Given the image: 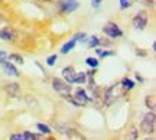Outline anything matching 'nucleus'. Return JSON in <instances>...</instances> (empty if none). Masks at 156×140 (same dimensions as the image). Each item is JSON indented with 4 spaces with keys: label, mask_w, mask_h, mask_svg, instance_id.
I'll return each instance as SVG.
<instances>
[{
    "label": "nucleus",
    "mask_w": 156,
    "mask_h": 140,
    "mask_svg": "<svg viewBox=\"0 0 156 140\" xmlns=\"http://www.w3.org/2000/svg\"><path fill=\"white\" fill-rule=\"evenodd\" d=\"M119 3H120V9L122 10H126V9H129L130 6L133 5L132 0H119Z\"/></svg>",
    "instance_id": "26"
},
{
    "label": "nucleus",
    "mask_w": 156,
    "mask_h": 140,
    "mask_svg": "<svg viewBox=\"0 0 156 140\" xmlns=\"http://www.w3.org/2000/svg\"><path fill=\"white\" fill-rule=\"evenodd\" d=\"M9 140H26V139H25V136L22 133H13V135H10Z\"/></svg>",
    "instance_id": "27"
},
{
    "label": "nucleus",
    "mask_w": 156,
    "mask_h": 140,
    "mask_svg": "<svg viewBox=\"0 0 156 140\" xmlns=\"http://www.w3.org/2000/svg\"><path fill=\"white\" fill-rule=\"evenodd\" d=\"M7 58L10 59V62H16V64H19V65H23V64H25L23 56L19 55V54H10V55L7 56Z\"/></svg>",
    "instance_id": "17"
},
{
    "label": "nucleus",
    "mask_w": 156,
    "mask_h": 140,
    "mask_svg": "<svg viewBox=\"0 0 156 140\" xmlns=\"http://www.w3.org/2000/svg\"><path fill=\"white\" fill-rule=\"evenodd\" d=\"M137 137H139V131H137V129H136V127H132L130 131L127 133V140H137Z\"/></svg>",
    "instance_id": "24"
},
{
    "label": "nucleus",
    "mask_w": 156,
    "mask_h": 140,
    "mask_svg": "<svg viewBox=\"0 0 156 140\" xmlns=\"http://www.w3.org/2000/svg\"><path fill=\"white\" fill-rule=\"evenodd\" d=\"M0 65H2V68H3V71H5L6 75H10V77H20V72L17 71V68L15 67L10 61H3Z\"/></svg>",
    "instance_id": "9"
},
{
    "label": "nucleus",
    "mask_w": 156,
    "mask_h": 140,
    "mask_svg": "<svg viewBox=\"0 0 156 140\" xmlns=\"http://www.w3.org/2000/svg\"><path fill=\"white\" fill-rule=\"evenodd\" d=\"M80 7V2L78 0H59L58 2V9L61 13L67 15V13H73Z\"/></svg>",
    "instance_id": "5"
},
{
    "label": "nucleus",
    "mask_w": 156,
    "mask_h": 140,
    "mask_svg": "<svg viewBox=\"0 0 156 140\" xmlns=\"http://www.w3.org/2000/svg\"><path fill=\"white\" fill-rule=\"evenodd\" d=\"M85 64H87L90 68H93V69H97L100 62H98V59H97V58H94V56H88V58H85Z\"/></svg>",
    "instance_id": "16"
},
{
    "label": "nucleus",
    "mask_w": 156,
    "mask_h": 140,
    "mask_svg": "<svg viewBox=\"0 0 156 140\" xmlns=\"http://www.w3.org/2000/svg\"><path fill=\"white\" fill-rule=\"evenodd\" d=\"M67 135H68V137H69V140H88V139H85L84 136H81L80 133H77L75 130H69Z\"/></svg>",
    "instance_id": "21"
},
{
    "label": "nucleus",
    "mask_w": 156,
    "mask_h": 140,
    "mask_svg": "<svg viewBox=\"0 0 156 140\" xmlns=\"http://www.w3.org/2000/svg\"><path fill=\"white\" fill-rule=\"evenodd\" d=\"M103 32L108 39H119L123 36V30L119 28L116 22H107L106 26L103 28Z\"/></svg>",
    "instance_id": "4"
},
{
    "label": "nucleus",
    "mask_w": 156,
    "mask_h": 140,
    "mask_svg": "<svg viewBox=\"0 0 156 140\" xmlns=\"http://www.w3.org/2000/svg\"><path fill=\"white\" fill-rule=\"evenodd\" d=\"M145 140H155V139H153V137H146Z\"/></svg>",
    "instance_id": "33"
},
{
    "label": "nucleus",
    "mask_w": 156,
    "mask_h": 140,
    "mask_svg": "<svg viewBox=\"0 0 156 140\" xmlns=\"http://www.w3.org/2000/svg\"><path fill=\"white\" fill-rule=\"evenodd\" d=\"M5 93L9 97H16V95L20 94V85L17 84V82H9L5 87Z\"/></svg>",
    "instance_id": "11"
},
{
    "label": "nucleus",
    "mask_w": 156,
    "mask_h": 140,
    "mask_svg": "<svg viewBox=\"0 0 156 140\" xmlns=\"http://www.w3.org/2000/svg\"><path fill=\"white\" fill-rule=\"evenodd\" d=\"M119 87H120V84L113 85V87H110V88L106 91V94L103 95V97H104V104H106V106H112L113 103L123 94V93H117Z\"/></svg>",
    "instance_id": "6"
},
{
    "label": "nucleus",
    "mask_w": 156,
    "mask_h": 140,
    "mask_svg": "<svg viewBox=\"0 0 156 140\" xmlns=\"http://www.w3.org/2000/svg\"><path fill=\"white\" fill-rule=\"evenodd\" d=\"M155 106H156V103H155V95L151 94V95H147L146 97V107L151 110V111H155Z\"/></svg>",
    "instance_id": "18"
},
{
    "label": "nucleus",
    "mask_w": 156,
    "mask_h": 140,
    "mask_svg": "<svg viewBox=\"0 0 156 140\" xmlns=\"http://www.w3.org/2000/svg\"><path fill=\"white\" fill-rule=\"evenodd\" d=\"M56 59H58V55H56V54L49 55L48 58H46V65H48V67H54V65L56 64Z\"/></svg>",
    "instance_id": "25"
},
{
    "label": "nucleus",
    "mask_w": 156,
    "mask_h": 140,
    "mask_svg": "<svg viewBox=\"0 0 156 140\" xmlns=\"http://www.w3.org/2000/svg\"><path fill=\"white\" fill-rule=\"evenodd\" d=\"M155 121H156L155 111H149L145 117H143L142 123H140V129H142V131L146 133V135L155 133Z\"/></svg>",
    "instance_id": "2"
},
{
    "label": "nucleus",
    "mask_w": 156,
    "mask_h": 140,
    "mask_svg": "<svg viewBox=\"0 0 156 140\" xmlns=\"http://www.w3.org/2000/svg\"><path fill=\"white\" fill-rule=\"evenodd\" d=\"M120 85H122V88L126 93L127 91H130V90H133L134 88V85H136V82H134L133 79H130V78H123L122 81H120Z\"/></svg>",
    "instance_id": "12"
},
{
    "label": "nucleus",
    "mask_w": 156,
    "mask_h": 140,
    "mask_svg": "<svg viewBox=\"0 0 156 140\" xmlns=\"http://www.w3.org/2000/svg\"><path fill=\"white\" fill-rule=\"evenodd\" d=\"M84 82H87V75H85V72H77L75 74L74 84H84Z\"/></svg>",
    "instance_id": "19"
},
{
    "label": "nucleus",
    "mask_w": 156,
    "mask_h": 140,
    "mask_svg": "<svg viewBox=\"0 0 156 140\" xmlns=\"http://www.w3.org/2000/svg\"><path fill=\"white\" fill-rule=\"evenodd\" d=\"M136 55H139V56H146V51H142V49H136Z\"/></svg>",
    "instance_id": "30"
},
{
    "label": "nucleus",
    "mask_w": 156,
    "mask_h": 140,
    "mask_svg": "<svg viewBox=\"0 0 156 140\" xmlns=\"http://www.w3.org/2000/svg\"><path fill=\"white\" fill-rule=\"evenodd\" d=\"M103 5V0H91V7L93 9H98Z\"/></svg>",
    "instance_id": "28"
},
{
    "label": "nucleus",
    "mask_w": 156,
    "mask_h": 140,
    "mask_svg": "<svg viewBox=\"0 0 156 140\" xmlns=\"http://www.w3.org/2000/svg\"><path fill=\"white\" fill-rule=\"evenodd\" d=\"M26 140H45L42 135H36V133H30V131H23L22 133Z\"/></svg>",
    "instance_id": "15"
},
{
    "label": "nucleus",
    "mask_w": 156,
    "mask_h": 140,
    "mask_svg": "<svg viewBox=\"0 0 156 140\" xmlns=\"http://www.w3.org/2000/svg\"><path fill=\"white\" fill-rule=\"evenodd\" d=\"M17 38V32L10 26H5L0 29V39L5 42H13Z\"/></svg>",
    "instance_id": "8"
},
{
    "label": "nucleus",
    "mask_w": 156,
    "mask_h": 140,
    "mask_svg": "<svg viewBox=\"0 0 156 140\" xmlns=\"http://www.w3.org/2000/svg\"><path fill=\"white\" fill-rule=\"evenodd\" d=\"M36 127H38L39 131H41V133H44V135H51V131H52V130L49 129V126H48V124H45V123H38L36 124Z\"/></svg>",
    "instance_id": "23"
},
{
    "label": "nucleus",
    "mask_w": 156,
    "mask_h": 140,
    "mask_svg": "<svg viewBox=\"0 0 156 140\" xmlns=\"http://www.w3.org/2000/svg\"><path fill=\"white\" fill-rule=\"evenodd\" d=\"M73 39L75 40V42H87L88 36H87L85 32H77V33L73 36Z\"/></svg>",
    "instance_id": "22"
},
{
    "label": "nucleus",
    "mask_w": 156,
    "mask_h": 140,
    "mask_svg": "<svg viewBox=\"0 0 156 140\" xmlns=\"http://www.w3.org/2000/svg\"><path fill=\"white\" fill-rule=\"evenodd\" d=\"M75 45H77V42H75L74 39H69L68 42H65V44L62 45L61 54H64V55H65V54H68V52H71V51L75 48Z\"/></svg>",
    "instance_id": "13"
},
{
    "label": "nucleus",
    "mask_w": 156,
    "mask_h": 140,
    "mask_svg": "<svg viewBox=\"0 0 156 140\" xmlns=\"http://www.w3.org/2000/svg\"><path fill=\"white\" fill-rule=\"evenodd\" d=\"M52 88L56 91V94L62 95V97H69L71 94V84L65 82L64 79L61 78H54L52 79Z\"/></svg>",
    "instance_id": "3"
},
{
    "label": "nucleus",
    "mask_w": 156,
    "mask_h": 140,
    "mask_svg": "<svg viewBox=\"0 0 156 140\" xmlns=\"http://www.w3.org/2000/svg\"><path fill=\"white\" fill-rule=\"evenodd\" d=\"M95 52H97L98 58H107V56L114 55V51H104V49H100V48H95Z\"/></svg>",
    "instance_id": "20"
},
{
    "label": "nucleus",
    "mask_w": 156,
    "mask_h": 140,
    "mask_svg": "<svg viewBox=\"0 0 156 140\" xmlns=\"http://www.w3.org/2000/svg\"><path fill=\"white\" fill-rule=\"evenodd\" d=\"M88 48H98L100 46V38L98 36H95V35H91V36H88Z\"/></svg>",
    "instance_id": "14"
},
{
    "label": "nucleus",
    "mask_w": 156,
    "mask_h": 140,
    "mask_svg": "<svg viewBox=\"0 0 156 140\" xmlns=\"http://www.w3.org/2000/svg\"><path fill=\"white\" fill-rule=\"evenodd\" d=\"M6 58H7V54L5 51H0V59H6Z\"/></svg>",
    "instance_id": "31"
},
{
    "label": "nucleus",
    "mask_w": 156,
    "mask_h": 140,
    "mask_svg": "<svg viewBox=\"0 0 156 140\" xmlns=\"http://www.w3.org/2000/svg\"><path fill=\"white\" fill-rule=\"evenodd\" d=\"M67 100L69 101L74 107H85L93 98H90L88 95H87V91L84 90V88H78V90L75 91L74 97L69 95V97H67Z\"/></svg>",
    "instance_id": "1"
},
{
    "label": "nucleus",
    "mask_w": 156,
    "mask_h": 140,
    "mask_svg": "<svg viewBox=\"0 0 156 140\" xmlns=\"http://www.w3.org/2000/svg\"><path fill=\"white\" fill-rule=\"evenodd\" d=\"M152 51H153V52L156 51V42H153V44H152Z\"/></svg>",
    "instance_id": "32"
},
{
    "label": "nucleus",
    "mask_w": 156,
    "mask_h": 140,
    "mask_svg": "<svg viewBox=\"0 0 156 140\" xmlns=\"http://www.w3.org/2000/svg\"><path fill=\"white\" fill-rule=\"evenodd\" d=\"M147 13L145 10L139 12L136 16L133 17V26L134 29H137V30H143V29L147 26Z\"/></svg>",
    "instance_id": "7"
},
{
    "label": "nucleus",
    "mask_w": 156,
    "mask_h": 140,
    "mask_svg": "<svg viewBox=\"0 0 156 140\" xmlns=\"http://www.w3.org/2000/svg\"><path fill=\"white\" fill-rule=\"evenodd\" d=\"M75 69H74V67H65L64 69H62V77H64V81L65 82H68V84H74V78H75Z\"/></svg>",
    "instance_id": "10"
},
{
    "label": "nucleus",
    "mask_w": 156,
    "mask_h": 140,
    "mask_svg": "<svg viewBox=\"0 0 156 140\" xmlns=\"http://www.w3.org/2000/svg\"><path fill=\"white\" fill-rule=\"evenodd\" d=\"M134 77H136V81H139V82H145V78H143V77H142L139 72L134 74Z\"/></svg>",
    "instance_id": "29"
}]
</instances>
